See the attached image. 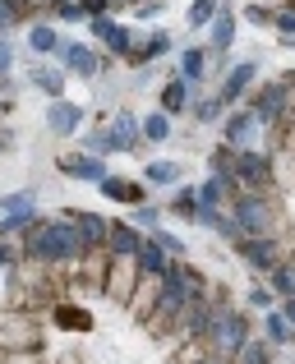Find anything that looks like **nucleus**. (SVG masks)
Segmentation results:
<instances>
[{"label":"nucleus","mask_w":295,"mask_h":364,"mask_svg":"<svg viewBox=\"0 0 295 364\" xmlns=\"http://www.w3.org/2000/svg\"><path fill=\"white\" fill-rule=\"evenodd\" d=\"M83 235L79 226L65 217V222H42L28 231V258H42V263H55V267H70L83 258Z\"/></svg>","instance_id":"f257e3e1"},{"label":"nucleus","mask_w":295,"mask_h":364,"mask_svg":"<svg viewBox=\"0 0 295 364\" xmlns=\"http://www.w3.org/2000/svg\"><path fill=\"white\" fill-rule=\"evenodd\" d=\"M203 341H208V355L217 360H235L240 355V346L250 341V318H245L240 309H213V318H208L203 328Z\"/></svg>","instance_id":"f03ea898"},{"label":"nucleus","mask_w":295,"mask_h":364,"mask_svg":"<svg viewBox=\"0 0 295 364\" xmlns=\"http://www.w3.org/2000/svg\"><path fill=\"white\" fill-rule=\"evenodd\" d=\"M235 222H240V231L245 235H268V240H277L281 235V208L272 203V198H263V194H240L235 198Z\"/></svg>","instance_id":"7ed1b4c3"},{"label":"nucleus","mask_w":295,"mask_h":364,"mask_svg":"<svg viewBox=\"0 0 295 364\" xmlns=\"http://www.w3.org/2000/svg\"><path fill=\"white\" fill-rule=\"evenodd\" d=\"M231 180L240 185V194H272V161L259 157V152H235V166H231Z\"/></svg>","instance_id":"20e7f679"},{"label":"nucleus","mask_w":295,"mask_h":364,"mask_svg":"<svg viewBox=\"0 0 295 364\" xmlns=\"http://www.w3.org/2000/svg\"><path fill=\"white\" fill-rule=\"evenodd\" d=\"M139 277H144V267H139L134 254H111V258H107V277H102V295H111V300L129 304V295H134Z\"/></svg>","instance_id":"39448f33"},{"label":"nucleus","mask_w":295,"mask_h":364,"mask_svg":"<svg viewBox=\"0 0 295 364\" xmlns=\"http://www.w3.org/2000/svg\"><path fill=\"white\" fill-rule=\"evenodd\" d=\"M37 346L33 314H0V350H28Z\"/></svg>","instance_id":"423d86ee"},{"label":"nucleus","mask_w":295,"mask_h":364,"mask_svg":"<svg viewBox=\"0 0 295 364\" xmlns=\"http://www.w3.org/2000/svg\"><path fill=\"white\" fill-rule=\"evenodd\" d=\"M268 129V120L259 116V111H235L231 120H226V129H222V139H226V148H235V152H245L250 148V139H259V134Z\"/></svg>","instance_id":"0eeeda50"},{"label":"nucleus","mask_w":295,"mask_h":364,"mask_svg":"<svg viewBox=\"0 0 295 364\" xmlns=\"http://www.w3.org/2000/svg\"><path fill=\"white\" fill-rule=\"evenodd\" d=\"M235 249L245 254V263H250L254 272H272V267L281 263V249H277V240H268V235H240Z\"/></svg>","instance_id":"6e6552de"},{"label":"nucleus","mask_w":295,"mask_h":364,"mask_svg":"<svg viewBox=\"0 0 295 364\" xmlns=\"http://www.w3.org/2000/svg\"><path fill=\"white\" fill-rule=\"evenodd\" d=\"M161 291H166V272H144V277H139V286H134V295H129V314L144 323L148 314L157 309Z\"/></svg>","instance_id":"1a4fd4ad"},{"label":"nucleus","mask_w":295,"mask_h":364,"mask_svg":"<svg viewBox=\"0 0 295 364\" xmlns=\"http://www.w3.org/2000/svg\"><path fill=\"white\" fill-rule=\"evenodd\" d=\"M254 79H259V65H254V60L231 65V70H226V79H222V92H217V102H222V107H235V102L250 92Z\"/></svg>","instance_id":"9d476101"},{"label":"nucleus","mask_w":295,"mask_h":364,"mask_svg":"<svg viewBox=\"0 0 295 364\" xmlns=\"http://www.w3.org/2000/svg\"><path fill=\"white\" fill-rule=\"evenodd\" d=\"M46 129H51V134H60V139L79 134V129H83V107H74V102L55 97L51 107H46Z\"/></svg>","instance_id":"9b49d317"},{"label":"nucleus","mask_w":295,"mask_h":364,"mask_svg":"<svg viewBox=\"0 0 295 364\" xmlns=\"http://www.w3.org/2000/svg\"><path fill=\"white\" fill-rule=\"evenodd\" d=\"M60 60H65V70L79 74V79H97V70H102L97 51L83 46V42H60Z\"/></svg>","instance_id":"f8f14e48"},{"label":"nucleus","mask_w":295,"mask_h":364,"mask_svg":"<svg viewBox=\"0 0 295 364\" xmlns=\"http://www.w3.org/2000/svg\"><path fill=\"white\" fill-rule=\"evenodd\" d=\"M92 37H97L107 51H116V55H129V28L125 23H116V18H107V14H92Z\"/></svg>","instance_id":"ddd939ff"},{"label":"nucleus","mask_w":295,"mask_h":364,"mask_svg":"<svg viewBox=\"0 0 295 364\" xmlns=\"http://www.w3.org/2000/svg\"><path fill=\"white\" fill-rule=\"evenodd\" d=\"M97 189L111 198V203H129V208H139V203H144V194H148L139 180H125V176H102Z\"/></svg>","instance_id":"4468645a"},{"label":"nucleus","mask_w":295,"mask_h":364,"mask_svg":"<svg viewBox=\"0 0 295 364\" xmlns=\"http://www.w3.org/2000/svg\"><path fill=\"white\" fill-rule=\"evenodd\" d=\"M60 171H65V176H74V180H102V176H107V166L97 161V152H65Z\"/></svg>","instance_id":"2eb2a0df"},{"label":"nucleus","mask_w":295,"mask_h":364,"mask_svg":"<svg viewBox=\"0 0 295 364\" xmlns=\"http://www.w3.org/2000/svg\"><path fill=\"white\" fill-rule=\"evenodd\" d=\"M144 249V231L134 222H116L107 231V254H139Z\"/></svg>","instance_id":"dca6fc26"},{"label":"nucleus","mask_w":295,"mask_h":364,"mask_svg":"<svg viewBox=\"0 0 295 364\" xmlns=\"http://www.w3.org/2000/svg\"><path fill=\"white\" fill-rule=\"evenodd\" d=\"M70 222L79 226V235H83V245H88V249H107V231H111V226L102 222L97 213H74Z\"/></svg>","instance_id":"f3484780"},{"label":"nucleus","mask_w":295,"mask_h":364,"mask_svg":"<svg viewBox=\"0 0 295 364\" xmlns=\"http://www.w3.org/2000/svg\"><path fill=\"white\" fill-rule=\"evenodd\" d=\"M166 51H171V33H161V28H157V33H148L139 46H129V60L144 65V60H157V55H166Z\"/></svg>","instance_id":"a211bd4d"},{"label":"nucleus","mask_w":295,"mask_h":364,"mask_svg":"<svg viewBox=\"0 0 295 364\" xmlns=\"http://www.w3.org/2000/svg\"><path fill=\"white\" fill-rule=\"evenodd\" d=\"M272 185L277 189H291L295 194V152H286V148H272Z\"/></svg>","instance_id":"6ab92c4d"},{"label":"nucleus","mask_w":295,"mask_h":364,"mask_svg":"<svg viewBox=\"0 0 295 364\" xmlns=\"http://www.w3.org/2000/svg\"><path fill=\"white\" fill-rule=\"evenodd\" d=\"M208 28H213V51H226V46L235 42V14L226 5L213 14V23H208Z\"/></svg>","instance_id":"aec40b11"},{"label":"nucleus","mask_w":295,"mask_h":364,"mask_svg":"<svg viewBox=\"0 0 295 364\" xmlns=\"http://www.w3.org/2000/svg\"><path fill=\"white\" fill-rule=\"evenodd\" d=\"M111 134H116L120 152H134V148H139V139H144V129H139V124H134V116H125V111H120V116L111 120Z\"/></svg>","instance_id":"412c9836"},{"label":"nucleus","mask_w":295,"mask_h":364,"mask_svg":"<svg viewBox=\"0 0 295 364\" xmlns=\"http://www.w3.org/2000/svg\"><path fill=\"white\" fill-rule=\"evenodd\" d=\"M28 51H37V55L60 51V37H55V28H51V23H33V28H28Z\"/></svg>","instance_id":"4be33fe9"},{"label":"nucleus","mask_w":295,"mask_h":364,"mask_svg":"<svg viewBox=\"0 0 295 364\" xmlns=\"http://www.w3.org/2000/svg\"><path fill=\"white\" fill-rule=\"evenodd\" d=\"M203 65H208V51H203V46H185V51H180V79H185V83L203 79Z\"/></svg>","instance_id":"5701e85b"},{"label":"nucleus","mask_w":295,"mask_h":364,"mask_svg":"<svg viewBox=\"0 0 295 364\" xmlns=\"http://www.w3.org/2000/svg\"><path fill=\"white\" fill-rule=\"evenodd\" d=\"M185 107H189V83L185 79L166 83V88H161V111H166V116H180Z\"/></svg>","instance_id":"b1692460"},{"label":"nucleus","mask_w":295,"mask_h":364,"mask_svg":"<svg viewBox=\"0 0 295 364\" xmlns=\"http://www.w3.org/2000/svg\"><path fill=\"white\" fill-rule=\"evenodd\" d=\"M33 83H37V88H42L46 92V97H60V92H65V74L60 70H55V65H37V70H33Z\"/></svg>","instance_id":"393cba45"},{"label":"nucleus","mask_w":295,"mask_h":364,"mask_svg":"<svg viewBox=\"0 0 295 364\" xmlns=\"http://www.w3.org/2000/svg\"><path fill=\"white\" fill-rule=\"evenodd\" d=\"M134 258H139V267H144V272H166V267H171L166 263V249H161L157 240H144V249H139Z\"/></svg>","instance_id":"a878e982"},{"label":"nucleus","mask_w":295,"mask_h":364,"mask_svg":"<svg viewBox=\"0 0 295 364\" xmlns=\"http://www.w3.org/2000/svg\"><path fill=\"white\" fill-rule=\"evenodd\" d=\"M139 129H144L148 143H166L171 139V116H166V111H148V120L139 124Z\"/></svg>","instance_id":"bb28decb"},{"label":"nucleus","mask_w":295,"mask_h":364,"mask_svg":"<svg viewBox=\"0 0 295 364\" xmlns=\"http://www.w3.org/2000/svg\"><path fill=\"white\" fill-rule=\"evenodd\" d=\"M263 328H268V346H286V341L295 337V332H291V323H286V314H281V309H268V323H263Z\"/></svg>","instance_id":"cd10ccee"},{"label":"nucleus","mask_w":295,"mask_h":364,"mask_svg":"<svg viewBox=\"0 0 295 364\" xmlns=\"http://www.w3.org/2000/svg\"><path fill=\"white\" fill-rule=\"evenodd\" d=\"M0 217H37L33 194H5L0 198Z\"/></svg>","instance_id":"c85d7f7f"},{"label":"nucleus","mask_w":295,"mask_h":364,"mask_svg":"<svg viewBox=\"0 0 295 364\" xmlns=\"http://www.w3.org/2000/svg\"><path fill=\"white\" fill-rule=\"evenodd\" d=\"M171 213L185 217V222H198V189H180V194L171 198Z\"/></svg>","instance_id":"c756f323"},{"label":"nucleus","mask_w":295,"mask_h":364,"mask_svg":"<svg viewBox=\"0 0 295 364\" xmlns=\"http://www.w3.org/2000/svg\"><path fill=\"white\" fill-rule=\"evenodd\" d=\"M144 180H148V185H171V180H180V166H176V161H148Z\"/></svg>","instance_id":"7c9ffc66"},{"label":"nucleus","mask_w":295,"mask_h":364,"mask_svg":"<svg viewBox=\"0 0 295 364\" xmlns=\"http://www.w3.org/2000/svg\"><path fill=\"white\" fill-rule=\"evenodd\" d=\"M55 323H60V328H79V332L92 328L88 314H83V309H70V304H55Z\"/></svg>","instance_id":"2f4dec72"},{"label":"nucleus","mask_w":295,"mask_h":364,"mask_svg":"<svg viewBox=\"0 0 295 364\" xmlns=\"http://www.w3.org/2000/svg\"><path fill=\"white\" fill-rule=\"evenodd\" d=\"M222 9V0H194V9H189V23L194 28H203V23H213V14Z\"/></svg>","instance_id":"473e14b6"},{"label":"nucleus","mask_w":295,"mask_h":364,"mask_svg":"<svg viewBox=\"0 0 295 364\" xmlns=\"http://www.w3.org/2000/svg\"><path fill=\"white\" fill-rule=\"evenodd\" d=\"M272 300H277V291H272V286H263V282L250 286V304H254V309H272Z\"/></svg>","instance_id":"72a5a7b5"},{"label":"nucleus","mask_w":295,"mask_h":364,"mask_svg":"<svg viewBox=\"0 0 295 364\" xmlns=\"http://www.w3.org/2000/svg\"><path fill=\"white\" fill-rule=\"evenodd\" d=\"M134 226H139V231H157V226H161V213H157V208H144V203H139V208H134Z\"/></svg>","instance_id":"f704fd0d"},{"label":"nucleus","mask_w":295,"mask_h":364,"mask_svg":"<svg viewBox=\"0 0 295 364\" xmlns=\"http://www.w3.org/2000/svg\"><path fill=\"white\" fill-rule=\"evenodd\" d=\"M0 364H42V355H37V346H28V350H0Z\"/></svg>","instance_id":"c9c22d12"},{"label":"nucleus","mask_w":295,"mask_h":364,"mask_svg":"<svg viewBox=\"0 0 295 364\" xmlns=\"http://www.w3.org/2000/svg\"><path fill=\"white\" fill-rule=\"evenodd\" d=\"M152 240H157L161 249H166V254H176V258L185 254V245H180V240H176V235H171V231H161V226H157V231H152Z\"/></svg>","instance_id":"e433bc0d"},{"label":"nucleus","mask_w":295,"mask_h":364,"mask_svg":"<svg viewBox=\"0 0 295 364\" xmlns=\"http://www.w3.org/2000/svg\"><path fill=\"white\" fill-rule=\"evenodd\" d=\"M9 70H14V42L0 37V74H9Z\"/></svg>","instance_id":"4c0bfd02"},{"label":"nucleus","mask_w":295,"mask_h":364,"mask_svg":"<svg viewBox=\"0 0 295 364\" xmlns=\"http://www.w3.org/2000/svg\"><path fill=\"white\" fill-rule=\"evenodd\" d=\"M272 28L286 33V42H295V14H277V18H272Z\"/></svg>","instance_id":"58836bf2"},{"label":"nucleus","mask_w":295,"mask_h":364,"mask_svg":"<svg viewBox=\"0 0 295 364\" xmlns=\"http://www.w3.org/2000/svg\"><path fill=\"white\" fill-rule=\"evenodd\" d=\"M245 18H250V23H272L277 14H272V9H263V5H250V9H245Z\"/></svg>","instance_id":"ea45409f"},{"label":"nucleus","mask_w":295,"mask_h":364,"mask_svg":"<svg viewBox=\"0 0 295 364\" xmlns=\"http://www.w3.org/2000/svg\"><path fill=\"white\" fill-rule=\"evenodd\" d=\"M281 314H286V323L295 328V295H286V304H281Z\"/></svg>","instance_id":"a19ab883"},{"label":"nucleus","mask_w":295,"mask_h":364,"mask_svg":"<svg viewBox=\"0 0 295 364\" xmlns=\"http://www.w3.org/2000/svg\"><path fill=\"white\" fill-rule=\"evenodd\" d=\"M286 88H291V107H286V120L295 124V83H286Z\"/></svg>","instance_id":"79ce46f5"},{"label":"nucleus","mask_w":295,"mask_h":364,"mask_svg":"<svg viewBox=\"0 0 295 364\" xmlns=\"http://www.w3.org/2000/svg\"><path fill=\"white\" fill-rule=\"evenodd\" d=\"M194 364H231V360H217V355H203V360H194Z\"/></svg>","instance_id":"37998d69"},{"label":"nucleus","mask_w":295,"mask_h":364,"mask_svg":"<svg viewBox=\"0 0 295 364\" xmlns=\"http://www.w3.org/2000/svg\"><path fill=\"white\" fill-rule=\"evenodd\" d=\"M0 143H5V139H0Z\"/></svg>","instance_id":"c03bdc74"}]
</instances>
